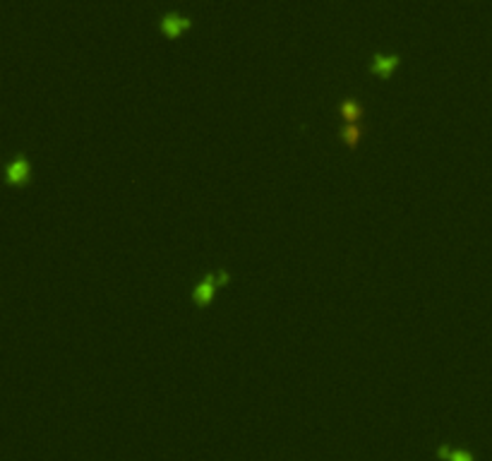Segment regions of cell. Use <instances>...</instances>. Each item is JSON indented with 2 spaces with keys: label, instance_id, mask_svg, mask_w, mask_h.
Segmentation results:
<instances>
[{
  "label": "cell",
  "instance_id": "6da1fadb",
  "mask_svg": "<svg viewBox=\"0 0 492 461\" xmlns=\"http://www.w3.org/2000/svg\"><path fill=\"white\" fill-rule=\"evenodd\" d=\"M192 24V20L187 15H182L178 10H168L159 17V29L166 36H178L182 29H187Z\"/></svg>",
  "mask_w": 492,
  "mask_h": 461
},
{
  "label": "cell",
  "instance_id": "7a4b0ae2",
  "mask_svg": "<svg viewBox=\"0 0 492 461\" xmlns=\"http://www.w3.org/2000/svg\"><path fill=\"white\" fill-rule=\"evenodd\" d=\"M399 60H401L399 53H382V50H377L370 58V72L380 75V77H387V75H392L394 67L399 65Z\"/></svg>",
  "mask_w": 492,
  "mask_h": 461
},
{
  "label": "cell",
  "instance_id": "3957f363",
  "mask_svg": "<svg viewBox=\"0 0 492 461\" xmlns=\"http://www.w3.org/2000/svg\"><path fill=\"white\" fill-rule=\"evenodd\" d=\"M217 286H219L217 271H214V274H207L204 279H202L197 286H195V291H192L195 303H197V305H204V303H209L214 298V291H217Z\"/></svg>",
  "mask_w": 492,
  "mask_h": 461
},
{
  "label": "cell",
  "instance_id": "277c9868",
  "mask_svg": "<svg viewBox=\"0 0 492 461\" xmlns=\"http://www.w3.org/2000/svg\"><path fill=\"white\" fill-rule=\"evenodd\" d=\"M29 161L24 159V156H15L10 163H8V168H5V175H8V180L10 183H24L29 178Z\"/></svg>",
  "mask_w": 492,
  "mask_h": 461
},
{
  "label": "cell",
  "instance_id": "5b68a950",
  "mask_svg": "<svg viewBox=\"0 0 492 461\" xmlns=\"http://www.w3.org/2000/svg\"><path fill=\"white\" fill-rule=\"evenodd\" d=\"M339 111H341V116H344V121L346 123H358V118L363 116V109H361V104H356L353 99H341V104H339Z\"/></svg>",
  "mask_w": 492,
  "mask_h": 461
},
{
  "label": "cell",
  "instance_id": "8992f818",
  "mask_svg": "<svg viewBox=\"0 0 492 461\" xmlns=\"http://www.w3.org/2000/svg\"><path fill=\"white\" fill-rule=\"evenodd\" d=\"M434 454H437L439 459H444V461H476L471 452H466V450H452V447H447V445H439L437 450H434Z\"/></svg>",
  "mask_w": 492,
  "mask_h": 461
},
{
  "label": "cell",
  "instance_id": "52a82bcc",
  "mask_svg": "<svg viewBox=\"0 0 492 461\" xmlns=\"http://www.w3.org/2000/svg\"><path fill=\"white\" fill-rule=\"evenodd\" d=\"M361 123H346L344 128H341V140L349 144V147H356V142H358V137H361Z\"/></svg>",
  "mask_w": 492,
  "mask_h": 461
}]
</instances>
